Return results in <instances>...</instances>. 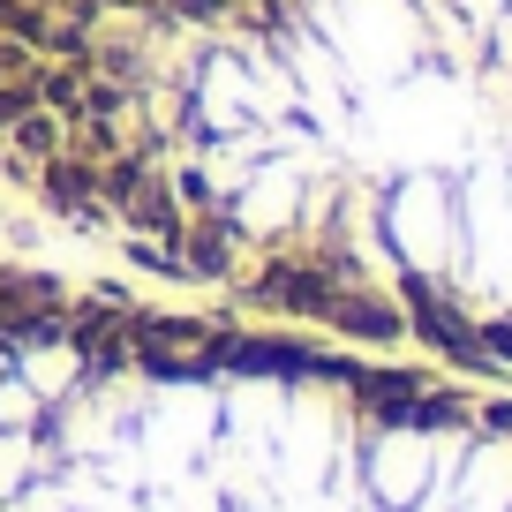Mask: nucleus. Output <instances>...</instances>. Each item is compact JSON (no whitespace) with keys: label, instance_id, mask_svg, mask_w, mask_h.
Masks as SVG:
<instances>
[{"label":"nucleus","instance_id":"obj_1","mask_svg":"<svg viewBox=\"0 0 512 512\" xmlns=\"http://www.w3.org/2000/svg\"><path fill=\"white\" fill-rule=\"evenodd\" d=\"M332 98L287 121L332 159L294 249L400 309L452 377H512V0H324Z\"/></svg>","mask_w":512,"mask_h":512},{"label":"nucleus","instance_id":"obj_2","mask_svg":"<svg viewBox=\"0 0 512 512\" xmlns=\"http://www.w3.org/2000/svg\"><path fill=\"white\" fill-rule=\"evenodd\" d=\"M31 204L46 211V219L76 226V234H106V226H113L106 196H98V166H91V159H76V151H53V159H38V174H31Z\"/></svg>","mask_w":512,"mask_h":512},{"label":"nucleus","instance_id":"obj_3","mask_svg":"<svg viewBox=\"0 0 512 512\" xmlns=\"http://www.w3.org/2000/svg\"><path fill=\"white\" fill-rule=\"evenodd\" d=\"M181 264H189V287H234L241 279V249H249V226H241V211L211 204V211H189V226H181Z\"/></svg>","mask_w":512,"mask_h":512},{"label":"nucleus","instance_id":"obj_4","mask_svg":"<svg viewBox=\"0 0 512 512\" xmlns=\"http://www.w3.org/2000/svg\"><path fill=\"white\" fill-rule=\"evenodd\" d=\"M68 354L83 362V384H106L136 362V339H128V309H91L76 294L68 302Z\"/></svg>","mask_w":512,"mask_h":512},{"label":"nucleus","instance_id":"obj_5","mask_svg":"<svg viewBox=\"0 0 512 512\" xmlns=\"http://www.w3.org/2000/svg\"><path fill=\"white\" fill-rule=\"evenodd\" d=\"M113 226H121V234H151V241H181L189 211H181V196H174V181H166V166H151V174L121 196Z\"/></svg>","mask_w":512,"mask_h":512},{"label":"nucleus","instance_id":"obj_6","mask_svg":"<svg viewBox=\"0 0 512 512\" xmlns=\"http://www.w3.org/2000/svg\"><path fill=\"white\" fill-rule=\"evenodd\" d=\"M76 294H68L61 272H46V264H0V309H68Z\"/></svg>","mask_w":512,"mask_h":512},{"label":"nucleus","instance_id":"obj_7","mask_svg":"<svg viewBox=\"0 0 512 512\" xmlns=\"http://www.w3.org/2000/svg\"><path fill=\"white\" fill-rule=\"evenodd\" d=\"M31 91H38V106H53L61 121H76L83 91H91V61H38L31 68Z\"/></svg>","mask_w":512,"mask_h":512},{"label":"nucleus","instance_id":"obj_8","mask_svg":"<svg viewBox=\"0 0 512 512\" xmlns=\"http://www.w3.org/2000/svg\"><path fill=\"white\" fill-rule=\"evenodd\" d=\"M8 151H16V159H31V166L53 159V151H68V121H61L53 106H31L16 128H8Z\"/></svg>","mask_w":512,"mask_h":512},{"label":"nucleus","instance_id":"obj_9","mask_svg":"<svg viewBox=\"0 0 512 512\" xmlns=\"http://www.w3.org/2000/svg\"><path fill=\"white\" fill-rule=\"evenodd\" d=\"M91 76L121 83V91H144V83H151V61H144V46H136V38H98V46H91Z\"/></svg>","mask_w":512,"mask_h":512},{"label":"nucleus","instance_id":"obj_10","mask_svg":"<svg viewBox=\"0 0 512 512\" xmlns=\"http://www.w3.org/2000/svg\"><path fill=\"white\" fill-rule=\"evenodd\" d=\"M128 369H144L151 384H219V369H211L196 347H189V354H159V347H144Z\"/></svg>","mask_w":512,"mask_h":512},{"label":"nucleus","instance_id":"obj_11","mask_svg":"<svg viewBox=\"0 0 512 512\" xmlns=\"http://www.w3.org/2000/svg\"><path fill=\"white\" fill-rule=\"evenodd\" d=\"M46 31H53V8H38V0H0V38L31 46V61H38V46H46Z\"/></svg>","mask_w":512,"mask_h":512},{"label":"nucleus","instance_id":"obj_12","mask_svg":"<svg viewBox=\"0 0 512 512\" xmlns=\"http://www.w3.org/2000/svg\"><path fill=\"white\" fill-rule=\"evenodd\" d=\"M151 166H159V159H144V151H113V159H98V196H106V211H121V196L136 189Z\"/></svg>","mask_w":512,"mask_h":512},{"label":"nucleus","instance_id":"obj_13","mask_svg":"<svg viewBox=\"0 0 512 512\" xmlns=\"http://www.w3.org/2000/svg\"><path fill=\"white\" fill-rule=\"evenodd\" d=\"M128 264L151 279H174V287H189V264H181L174 241H151V234H128Z\"/></svg>","mask_w":512,"mask_h":512},{"label":"nucleus","instance_id":"obj_14","mask_svg":"<svg viewBox=\"0 0 512 512\" xmlns=\"http://www.w3.org/2000/svg\"><path fill=\"white\" fill-rule=\"evenodd\" d=\"M166 181H174L181 211H211V204H219V181H211L204 159H174V166H166Z\"/></svg>","mask_w":512,"mask_h":512},{"label":"nucleus","instance_id":"obj_15","mask_svg":"<svg viewBox=\"0 0 512 512\" xmlns=\"http://www.w3.org/2000/svg\"><path fill=\"white\" fill-rule=\"evenodd\" d=\"M181 31H226L234 23V0H159Z\"/></svg>","mask_w":512,"mask_h":512},{"label":"nucleus","instance_id":"obj_16","mask_svg":"<svg viewBox=\"0 0 512 512\" xmlns=\"http://www.w3.org/2000/svg\"><path fill=\"white\" fill-rule=\"evenodd\" d=\"M91 46H98V31H83V23L53 16V31H46V46H38V61H91Z\"/></svg>","mask_w":512,"mask_h":512},{"label":"nucleus","instance_id":"obj_17","mask_svg":"<svg viewBox=\"0 0 512 512\" xmlns=\"http://www.w3.org/2000/svg\"><path fill=\"white\" fill-rule=\"evenodd\" d=\"M31 106H38V91H31V83H0V144H8V128H16Z\"/></svg>","mask_w":512,"mask_h":512},{"label":"nucleus","instance_id":"obj_18","mask_svg":"<svg viewBox=\"0 0 512 512\" xmlns=\"http://www.w3.org/2000/svg\"><path fill=\"white\" fill-rule=\"evenodd\" d=\"M31 46H16V38H0V83H31Z\"/></svg>","mask_w":512,"mask_h":512},{"label":"nucleus","instance_id":"obj_19","mask_svg":"<svg viewBox=\"0 0 512 512\" xmlns=\"http://www.w3.org/2000/svg\"><path fill=\"white\" fill-rule=\"evenodd\" d=\"M83 302L91 309H136V294H128L121 279H98V287H83Z\"/></svg>","mask_w":512,"mask_h":512},{"label":"nucleus","instance_id":"obj_20","mask_svg":"<svg viewBox=\"0 0 512 512\" xmlns=\"http://www.w3.org/2000/svg\"><path fill=\"white\" fill-rule=\"evenodd\" d=\"M31 174H38V166H31V159H16V151L0 144V181H16V189H23V196H31Z\"/></svg>","mask_w":512,"mask_h":512},{"label":"nucleus","instance_id":"obj_21","mask_svg":"<svg viewBox=\"0 0 512 512\" xmlns=\"http://www.w3.org/2000/svg\"><path fill=\"white\" fill-rule=\"evenodd\" d=\"M98 8H106V16H144L151 0H98Z\"/></svg>","mask_w":512,"mask_h":512},{"label":"nucleus","instance_id":"obj_22","mask_svg":"<svg viewBox=\"0 0 512 512\" xmlns=\"http://www.w3.org/2000/svg\"><path fill=\"white\" fill-rule=\"evenodd\" d=\"M38 8H53V16H61V8H68V0H38Z\"/></svg>","mask_w":512,"mask_h":512},{"label":"nucleus","instance_id":"obj_23","mask_svg":"<svg viewBox=\"0 0 512 512\" xmlns=\"http://www.w3.org/2000/svg\"><path fill=\"white\" fill-rule=\"evenodd\" d=\"M0 226H8V219H0Z\"/></svg>","mask_w":512,"mask_h":512}]
</instances>
